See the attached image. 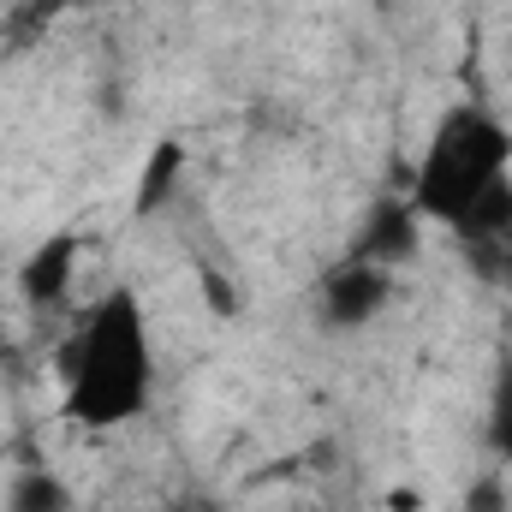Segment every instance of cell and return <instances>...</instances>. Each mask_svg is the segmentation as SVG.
<instances>
[{"instance_id":"cell-1","label":"cell","mask_w":512,"mask_h":512,"mask_svg":"<svg viewBox=\"0 0 512 512\" xmlns=\"http://www.w3.org/2000/svg\"><path fill=\"white\" fill-rule=\"evenodd\" d=\"M60 376H66V417L84 429L131 423L149 405L155 352H149L143 304L131 292H114L90 310L84 334L60 352Z\"/></svg>"},{"instance_id":"cell-2","label":"cell","mask_w":512,"mask_h":512,"mask_svg":"<svg viewBox=\"0 0 512 512\" xmlns=\"http://www.w3.org/2000/svg\"><path fill=\"white\" fill-rule=\"evenodd\" d=\"M507 167H512V131L483 108H453V114H441V126L423 143V161L411 173V209L423 221L459 227L465 209L495 179H507Z\"/></svg>"},{"instance_id":"cell-3","label":"cell","mask_w":512,"mask_h":512,"mask_svg":"<svg viewBox=\"0 0 512 512\" xmlns=\"http://www.w3.org/2000/svg\"><path fill=\"white\" fill-rule=\"evenodd\" d=\"M387 298H393V268L346 256L322 280V322L328 328H364V322H376L387 310Z\"/></svg>"},{"instance_id":"cell-4","label":"cell","mask_w":512,"mask_h":512,"mask_svg":"<svg viewBox=\"0 0 512 512\" xmlns=\"http://www.w3.org/2000/svg\"><path fill=\"white\" fill-rule=\"evenodd\" d=\"M417 221H423V215L411 209V197H382V203L364 215V233H358L352 256L382 262V268L411 262V256H417V245H423V227H417Z\"/></svg>"},{"instance_id":"cell-5","label":"cell","mask_w":512,"mask_h":512,"mask_svg":"<svg viewBox=\"0 0 512 512\" xmlns=\"http://www.w3.org/2000/svg\"><path fill=\"white\" fill-rule=\"evenodd\" d=\"M72 268H78V239H72V233H54V239H42L36 251L24 256L18 292H24L36 310H54V304H66V292H72Z\"/></svg>"},{"instance_id":"cell-6","label":"cell","mask_w":512,"mask_h":512,"mask_svg":"<svg viewBox=\"0 0 512 512\" xmlns=\"http://www.w3.org/2000/svg\"><path fill=\"white\" fill-rule=\"evenodd\" d=\"M179 173H185V149H179L173 137H161V143L149 149V161H143V179H137V215H155V209L173 197Z\"/></svg>"},{"instance_id":"cell-7","label":"cell","mask_w":512,"mask_h":512,"mask_svg":"<svg viewBox=\"0 0 512 512\" xmlns=\"http://www.w3.org/2000/svg\"><path fill=\"white\" fill-rule=\"evenodd\" d=\"M6 512H72V495L54 471H18L6 489Z\"/></svg>"},{"instance_id":"cell-8","label":"cell","mask_w":512,"mask_h":512,"mask_svg":"<svg viewBox=\"0 0 512 512\" xmlns=\"http://www.w3.org/2000/svg\"><path fill=\"white\" fill-rule=\"evenodd\" d=\"M459 239H483V233H512V173L507 179H495L471 209H465V221L453 227Z\"/></svg>"},{"instance_id":"cell-9","label":"cell","mask_w":512,"mask_h":512,"mask_svg":"<svg viewBox=\"0 0 512 512\" xmlns=\"http://www.w3.org/2000/svg\"><path fill=\"white\" fill-rule=\"evenodd\" d=\"M489 447L512 459V358L495 364V382H489Z\"/></svg>"},{"instance_id":"cell-10","label":"cell","mask_w":512,"mask_h":512,"mask_svg":"<svg viewBox=\"0 0 512 512\" xmlns=\"http://www.w3.org/2000/svg\"><path fill=\"white\" fill-rule=\"evenodd\" d=\"M459 245L489 286H512V233H483V239H459Z\"/></svg>"},{"instance_id":"cell-11","label":"cell","mask_w":512,"mask_h":512,"mask_svg":"<svg viewBox=\"0 0 512 512\" xmlns=\"http://www.w3.org/2000/svg\"><path fill=\"white\" fill-rule=\"evenodd\" d=\"M465 512H512V495L501 477H477L471 495H465Z\"/></svg>"},{"instance_id":"cell-12","label":"cell","mask_w":512,"mask_h":512,"mask_svg":"<svg viewBox=\"0 0 512 512\" xmlns=\"http://www.w3.org/2000/svg\"><path fill=\"white\" fill-rule=\"evenodd\" d=\"M203 298H209V310H215V316H233V310H239L233 280H227V274H215V268H203Z\"/></svg>"},{"instance_id":"cell-13","label":"cell","mask_w":512,"mask_h":512,"mask_svg":"<svg viewBox=\"0 0 512 512\" xmlns=\"http://www.w3.org/2000/svg\"><path fill=\"white\" fill-rule=\"evenodd\" d=\"M387 507H393V512H417L423 501H417V489H393V495H387Z\"/></svg>"}]
</instances>
